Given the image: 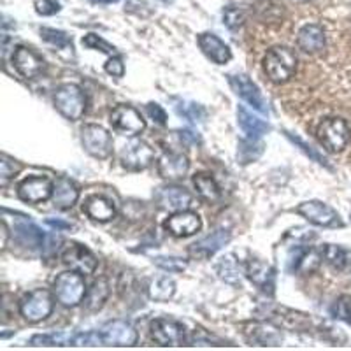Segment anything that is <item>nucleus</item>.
<instances>
[{"label": "nucleus", "mask_w": 351, "mask_h": 351, "mask_svg": "<svg viewBox=\"0 0 351 351\" xmlns=\"http://www.w3.org/2000/svg\"><path fill=\"white\" fill-rule=\"evenodd\" d=\"M297 58L295 51L287 46H274L263 56V71L269 80L276 84H283L293 77L297 72Z\"/></svg>", "instance_id": "obj_1"}, {"label": "nucleus", "mask_w": 351, "mask_h": 351, "mask_svg": "<svg viewBox=\"0 0 351 351\" xmlns=\"http://www.w3.org/2000/svg\"><path fill=\"white\" fill-rule=\"evenodd\" d=\"M53 291H55L56 300L65 307H76L86 297V283L81 272L67 271L58 274V278L53 283Z\"/></svg>", "instance_id": "obj_2"}, {"label": "nucleus", "mask_w": 351, "mask_h": 351, "mask_svg": "<svg viewBox=\"0 0 351 351\" xmlns=\"http://www.w3.org/2000/svg\"><path fill=\"white\" fill-rule=\"evenodd\" d=\"M55 108L58 109L64 118L71 121H77L86 112V95L77 84L65 83L56 88Z\"/></svg>", "instance_id": "obj_3"}, {"label": "nucleus", "mask_w": 351, "mask_h": 351, "mask_svg": "<svg viewBox=\"0 0 351 351\" xmlns=\"http://www.w3.org/2000/svg\"><path fill=\"white\" fill-rule=\"evenodd\" d=\"M316 137L328 153H339L350 141V127L343 118H325L316 128Z\"/></svg>", "instance_id": "obj_4"}, {"label": "nucleus", "mask_w": 351, "mask_h": 351, "mask_svg": "<svg viewBox=\"0 0 351 351\" xmlns=\"http://www.w3.org/2000/svg\"><path fill=\"white\" fill-rule=\"evenodd\" d=\"M53 306H55V300H53L51 293L44 288H39L21 299L20 313L30 324H39L51 315Z\"/></svg>", "instance_id": "obj_5"}, {"label": "nucleus", "mask_w": 351, "mask_h": 351, "mask_svg": "<svg viewBox=\"0 0 351 351\" xmlns=\"http://www.w3.org/2000/svg\"><path fill=\"white\" fill-rule=\"evenodd\" d=\"M81 143H83V148L86 149L88 155H92L93 158L106 160L112 153L111 134L100 125H84L81 128Z\"/></svg>", "instance_id": "obj_6"}, {"label": "nucleus", "mask_w": 351, "mask_h": 351, "mask_svg": "<svg viewBox=\"0 0 351 351\" xmlns=\"http://www.w3.org/2000/svg\"><path fill=\"white\" fill-rule=\"evenodd\" d=\"M297 213H299L302 218H306L309 223L318 225V227L337 228L344 225L339 213L335 211L334 208H330L328 204L319 202V200H307V202L299 204Z\"/></svg>", "instance_id": "obj_7"}, {"label": "nucleus", "mask_w": 351, "mask_h": 351, "mask_svg": "<svg viewBox=\"0 0 351 351\" xmlns=\"http://www.w3.org/2000/svg\"><path fill=\"white\" fill-rule=\"evenodd\" d=\"M62 263L81 274H93L97 269V256L80 243H65L60 252Z\"/></svg>", "instance_id": "obj_8"}, {"label": "nucleus", "mask_w": 351, "mask_h": 351, "mask_svg": "<svg viewBox=\"0 0 351 351\" xmlns=\"http://www.w3.org/2000/svg\"><path fill=\"white\" fill-rule=\"evenodd\" d=\"M111 127L121 136L134 137L146 128L143 114L132 106H116L111 112Z\"/></svg>", "instance_id": "obj_9"}, {"label": "nucleus", "mask_w": 351, "mask_h": 351, "mask_svg": "<svg viewBox=\"0 0 351 351\" xmlns=\"http://www.w3.org/2000/svg\"><path fill=\"white\" fill-rule=\"evenodd\" d=\"M121 165L128 171H144L153 164L155 160V152L148 143L141 139H134L125 144L121 149Z\"/></svg>", "instance_id": "obj_10"}, {"label": "nucleus", "mask_w": 351, "mask_h": 351, "mask_svg": "<svg viewBox=\"0 0 351 351\" xmlns=\"http://www.w3.org/2000/svg\"><path fill=\"white\" fill-rule=\"evenodd\" d=\"M155 202L158 204L160 209L164 211H186V209L192 208L193 197L192 193L184 190L183 186H160L156 188L155 192Z\"/></svg>", "instance_id": "obj_11"}, {"label": "nucleus", "mask_w": 351, "mask_h": 351, "mask_svg": "<svg viewBox=\"0 0 351 351\" xmlns=\"http://www.w3.org/2000/svg\"><path fill=\"white\" fill-rule=\"evenodd\" d=\"M53 186H55V183H51V180L46 176H30L18 184V197L23 202L40 204L44 200L51 199Z\"/></svg>", "instance_id": "obj_12"}, {"label": "nucleus", "mask_w": 351, "mask_h": 351, "mask_svg": "<svg viewBox=\"0 0 351 351\" xmlns=\"http://www.w3.org/2000/svg\"><path fill=\"white\" fill-rule=\"evenodd\" d=\"M152 337L160 346H181L186 341V330L180 322L156 318L152 324Z\"/></svg>", "instance_id": "obj_13"}, {"label": "nucleus", "mask_w": 351, "mask_h": 351, "mask_svg": "<svg viewBox=\"0 0 351 351\" xmlns=\"http://www.w3.org/2000/svg\"><path fill=\"white\" fill-rule=\"evenodd\" d=\"M228 83H230L232 90L237 93L243 100H246L247 104L253 109L260 112H269L267 102L263 99L260 88L253 83L246 74H228Z\"/></svg>", "instance_id": "obj_14"}, {"label": "nucleus", "mask_w": 351, "mask_h": 351, "mask_svg": "<svg viewBox=\"0 0 351 351\" xmlns=\"http://www.w3.org/2000/svg\"><path fill=\"white\" fill-rule=\"evenodd\" d=\"M230 232L225 230V228H218V230H215L209 236L202 237V239H199L197 243H193L192 246L188 247V255L192 256L193 260H209L225 244L230 243Z\"/></svg>", "instance_id": "obj_15"}, {"label": "nucleus", "mask_w": 351, "mask_h": 351, "mask_svg": "<svg viewBox=\"0 0 351 351\" xmlns=\"http://www.w3.org/2000/svg\"><path fill=\"white\" fill-rule=\"evenodd\" d=\"M324 262L322 250H315L309 246H295L288 255V271L311 274Z\"/></svg>", "instance_id": "obj_16"}, {"label": "nucleus", "mask_w": 351, "mask_h": 351, "mask_svg": "<svg viewBox=\"0 0 351 351\" xmlns=\"http://www.w3.org/2000/svg\"><path fill=\"white\" fill-rule=\"evenodd\" d=\"M100 332H102L104 346H136L139 339L136 328L123 319L109 322Z\"/></svg>", "instance_id": "obj_17"}, {"label": "nucleus", "mask_w": 351, "mask_h": 351, "mask_svg": "<svg viewBox=\"0 0 351 351\" xmlns=\"http://www.w3.org/2000/svg\"><path fill=\"white\" fill-rule=\"evenodd\" d=\"M164 227L174 237H190L202 228V219L197 213L186 209V211H178L169 216Z\"/></svg>", "instance_id": "obj_18"}, {"label": "nucleus", "mask_w": 351, "mask_h": 351, "mask_svg": "<svg viewBox=\"0 0 351 351\" xmlns=\"http://www.w3.org/2000/svg\"><path fill=\"white\" fill-rule=\"evenodd\" d=\"M244 272H246V278L255 285L256 288L267 293V295H272L276 288V271L267 265V263L260 262V260H247L244 263Z\"/></svg>", "instance_id": "obj_19"}, {"label": "nucleus", "mask_w": 351, "mask_h": 351, "mask_svg": "<svg viewBox=\"0 0 351 351\" xmlns=\"http://www.w3.org/2000/svg\"><path fill=\"white\" fill-rule=\"evenodd\" d=\"M12 65H14V69H16V72L21 77L34 80V77H37L43 72L44 60L30 48L18 46L14 53H12Z\"/></svg>", "instance_id": "obj_20"}, {"label": "nucleus", "mask_w": 351, "mask_h": 351, "mask_svg": "<svg viewBox=\"0 0 351 351\" xmlns=\"http://www.w3.org/2000/svg\"><path fill=\"white\" fill-rule=\"evenodd\" d=\"M190 169V160L183 153L167 152L160 156L156 162V171L167 181H178L184 178Z\"/></svg>", "instance_id": "obj_21"}, {"label": "nucleus", "mask_w": 351, "mask_h": 351, "mask_svg": "<svg viewBox=\"0 0 351 351\" xmlns=\"http://www.w3.org/2000/svg\"><path fill=\"white\" fill-rule=\"evenodd\" d=\"M267 318L281 325V327L293 328V330H307V328H311V318L309 316L300 311L287 309V307H271V309H267Z\"/></svg>", "instance_id": "obj_22"}, {"label": "nucleus", "mask_w": 351, "mask_h": 351, "mask_svg": "<svg viewBox=\"0 0 351 351\" xmlns=\"http://www.w3.org/2000/svg\"><path fill=\"white\" fill-rule=\"evenodd\" d=\"M14 232H16L18 239L27 247H32V250H44L46 247V234L40 230L39 225L34 223L32 219H28L27 216H21L16 219Z\"/></svg>", "instance_id": "obj_23"}, {"label": "nucleus", "mask_w": 351, "mask_h": 351, "mask_svg": "<svg viewBox=\"0 0 351 351\" xmlns=\"http://www.w3.org/2000/svg\"><path fill=\"white\" fill-rule=\"evenodd\" d=\"M297 44H299V48L304 53H307V55L322 53L325 49V44H327L324 28L315 23L304 25L299 30V36H297Z\"/></svg>", "instance_id": "obj_24"}, {"label": "nucleus", "mask_w": 351, "mask_h": 351, "mask_svg": "<svg viewBox=\"0 0 351 351\" xmlns=\"http://www.w3.org/2000/svg\"><path fill=\"white\" fill-rule=\"evenodd\" d=\"M244 335L250 343L256 346H280L283 341V335L278 328L265 324L244 325Z\"/></svg>", "instance_id": "obj_25"}, {"label": "nucleus", "mask_w": 351, "mask_h": 351, "mask_svg": "<svg viewBox=\"0 0 351 351\" xmlns=\"http://www.w3.org/2000/svg\"><path fill=\"white\" fill-rule=\"evenodd\" d=\"M199 46L204 55L208 56L209 60L215 62V64L225 65L227 62H230V48L218 36H215V34H200Z\"/></svg>", "instance_id": "obj_26"}, {"label": "nucleus", "mask_w": 351, "mask_h": 351, "mask_svg": "<svg viewBox=\"0 0 351 351\" xmlns=\"http://www.w3.org/2000/svg\"><path fill=\"white\" fill-rule=\"evenodd\" d=\"M83 211L93 221L99 223H108L111 219L116 218V208L111 199L104 195H92L88 197L83 206Z\"/></svg>", "instance_id": "obj_27"}, {"label": "nucleus", "mask_w": 351, "mask_h": 351, "mask_svg": "<svg viewBox=\"0 0 351 351\" xmlns=\"http://www.w3.org/2000/svg\"><path fill=\"white\" fill-rule=\"evenodd\" d=\"M215 269L219 280L225 281L227 285H232V287H241V283H243V276H246V272L241 267L239 260L232 255V253L221 256V258L216 262Z\"/></svg>", "instance_id": "obj_28"}, {"label": "nucleus", "mask_w": 351, "mask_h": 351, "mask_svg": "<svg viewBox=\"0 0 351 351\" xmlns=\"http://www.w3.org/2000/svg\"><path fill=\"white\" fill-rule=\"evenodd\" d=\"M53 204L58 209H71L80 199V190L67 178H58L53 186Z\"/></svg>", "instance_id": "obj_29"}, {"label": "nucleus", "mask_w": 351, "mask_h": 351, "mask_svg": "<svg viewBox=\"0 0 351 351\" xmlns=\"http://www.w3.org/2000/svg\"><path fill=\"white\" fill-rule=\"evenodd\" d=\"M237 121H239L244 134H246L247 137H252V139H260L263 134H267V132L271 130L269 123L260 120L258 116L253 114L252 111H247L244 106H239V108H237Z\"/></svg>", "instance_id": "obj_30"}, {"label": "nucleus", "mask_w": 351, "mask_h": 351, "mask_svg": "<svg viewBox=\"0 0 351 351\" xmlns=\"http://www.w3.org/2000/svg\"><path fill=\"white\" fill-rule=\"evenodd\" d=\"M193 186H195L197 193L206 202H216L221 197V190H219L218 183H216L215 178L211 174H208V172H197L193 176Z\"/></svg>", "instance_id": "obj_31"}, {"label": "nucleus", "mask_w": 351, "mask_h": 351, "mask_svg": "<svg viewBox=\"0 0 351 351\" xmlns=\"http://www.w3.org/2000/svg\"><path fill=\"white\" fill-rule=\"evenodd\" d=\"M109 291H111L109 290V283L104 278L97 280L92 287L88 288L86 297H84V306H86L88 311H99L108 300Z\"/></svg>", "instance_id": "obj_32"}, {"label": "nucleus", "mask_w": 351, "mask_h": 351, "mask_svg": "<svg viewBox=\"0 0 351 351\" xmlns=\"http://www.w3.org/2000/svg\"><path fill=\"white\" fill-rule=\"evenodd\" d=\"M176 293V283L169 276H158L149 283L148 287V295L152 300L156 302H167L174 297Z\"/></svg>", "instance_id": "obj_33"}, {"label": "nucleus", "mask_w": 351, "mask_h": 351, "mask_svg": "<svg viewBox=\"0 0 351 351\" xmlns=\"http://www.w3.org/2000/svg\"><path fill=\"white\" fill-rule=\"evenodd\" d=\"M322 255H324V262H327L330 267L337 269V271L346 269L348 252L343 250L341 246H335V244H324V247H322Z\"/></svg>", "instance_id": "obj_34"}, {"label": "nucleus", "mask_w": 351, "mask_h": 351, "mask_svg": "<svg viewBox=\"0 0 351 351\" xmlns=\"http://www.w3.org/2000/svg\"><path fill=\"white\" fill-rule=\"evenodd\" d=\"M263 153V144L260 143L258 139H241L239 141V152H237V156H239L241 164H252Z\"/></svg>", "instance_id": "obj_35"}, {"label": "nucleus", "mask_w": 351, "mask_h": 351, "mask_svg": "<svg viewBox=\"0 0 351 351\" xmlns=\"http://www.w3.org/2000/svg\"><path fill=\"white\" fill-rule=\"evenodd\" d=\"M32 346H72V334L51 332V334H37L30 339Z\"/></svg>", "instance_id": "obj_36"}, {"label": "nucleus", "mask_w": 351, "mask_h": 351, "mask_svg": "<svg viewBox=\"0 0 351 351\" xmlns=\"http://www.w3.org/2000/svg\"><path fill=\"white\" fill-rule=\"evenodd\" d=\"M40 37H43L46 43L53 44L56 48H72V39L69 34L62 32V30H56V28H40Z\"/></svg>", "instance_id": "obj_37"}, {"label": "nucleus", "mask_w": 351, "mask_h": 351, "mask_svg": "<svg viewBox=\"0 0 351 351\" xmlns=\"http://www.w3.org/2000/svg\"><path fill=\"white\" fill-rule=\"evenodd\" d=\"M176 111L186 120L193 121V123L206 120V109L200 104H195V102H181V104L176 106Z\"/></svg>", "instance_id": "obj_38"}, {"label": "nucleus", "mask_w": 351, "mask_h": 351, "mask_svg": "<svg viewBox=\"0 0 351 351\" xmlns=\"http://www.w3.org/2000/svg\"><path fill=\"white\" fill-rule=\"evenodd\" d=\"M72 346H104L102 332H81V334H72Z\"/></svg>", "instance_id": "obj_39"}, {"label": "nucleus", "mask_w": 351, "mask_h": 351, "mask_svg": "<svg viewBox=\"0 0 351 351\" xmlns=\"http://www.w3.org/2000/svg\"><path fill=\"white\" fill-rule=\"evenodd\" d=\"M20 169L21 165L16 160L9 158L8 155L0 156V181H2V184H8V181L20 172Z\"/></svg>", "instance_id": "obj_40"}, {"label": "nucleus", "mask_w": 351, "mask_h": 351, "mask_svg": "<svg viewBox=\"0 0 351 351\" xmlns=\"http://www.w3.org/2000/svg\"><path fill=\"white\" fill-rule=\"evenodd\" d=\"M83 44L90 49H100L102 53H108V55L114 56L118 55L116 48L112 44H109L108 40H104L102 37H99L97 34H88V36L83 37Z\"/></svg>", "instance_id": "obj_41"}, {"label": "nucleus", "mask_w": 351, "mask_h": 351, "mask_svg": "<svg viewBox=\"0 0 351 351\" xmlns=\"http://www.w3.org/2000/svg\"><path fill=\"white\" fill-rule=\"evenodd\" d=\"M155 265L160 269H164L167 272H183L186 269V260L178 258V256H156Z\"/></svg>", "instance_id": "obj_42"}, {"label": "nucleus", "mask_w": 351, "mask_h": 351, "mask_svg": "<svg viewBox=\"0 0 351 351\" xmlns=\"http://www.w3.org/2000/svg\"><path fill=\"white\" fill-rule=\"evenodd\" d=\"M287 137L291 141V143L295 144V146H299V148L302 149V152L306 153L307 156H309V158L315 160V162H318L319 165H325V167L330 169V165H328V160L325 158V156L319 155V153L316 152V149H313V146H309V144H307L306 141H302V139H300V137H297V136H291V134H287Z\"/></svg>", "instance_id": "obj_43"}, {"label": "nucleus", "mask_w": 351, "mask_h": 351, "mask_svg": "<svg viewBox=\"0 0 351 351\" xmlns=\"http://www.w3.org/2000/svg\"><path fill=\"white\" fill-rule=\"evenodd\" d=\"M244 21V12L243 9L236 8V5H228L223 9V23L227 25L230 30H237L239 27H243Z\"/></svg>", "instance_id": "obj_44"}, {"label": "nucleus", "mask_w": 351, "mask_h": 351, "mask_svg": "<svg viewBox=\"0 0 351 351\" xmlns=\"http://www.w3.org/2000/svg\"><path fill=\"white\" fill-rule=\"evenodd\" d=\"M332 313H334L335 318L344 319L351 325V297H341L332 307Z\"/></svg>", "instance_id": "obj_45"}, {"label": "nucleus", "mask_w": 351, "mask_h": 351, "mask_svg": "<svg viewBox=\"0 0 351 351\" xmlns=\"http://www.w3.org/2000/svg\"><path fill=\"white\" fill-rule=\"evenodd\" d=\"M60 2L56 0H37L36 2V11L40 16H53L56 12H60Z\"/></svg>", "instance_id": "obj_46"}, {"label": "nucleus", "mask_w": 351, "mask_h": 351, "mask_svg": "<svg viewBox=\"0 0 351 351\" xmlns=\"http://www.w3.org/2000/svg\"><path fill=\"white\" fill-rule=\"evenodd\" d=\"M104 71L112 77H123L125 64H123V60H121V56L120 55L111 56V58L108 60V64L104 65Z\"/></svg>", "instance_id": "obj_47"}, {"label": "nucleus", "mask_w": 351, "mask_h": 351, "mask_svg": "<svg viewBox=\"0 0 351 351\" xmlns=\"http://www.w3.org/2000/svg\"><path fill=\"white\" fill-rule=\"evenodd\" d=\"M146 111H148L149 118H152V120H155L158 125H162V127H165V125H167V112L164 111V108H162L160 104L152 102V104L146 106Z\"/></svg>", "instance_id": "obj_48"}, {"label": "nucleus", "mask_w": 351, "mask_h": 351, "mask_svg": "<svg viewBox=\"0 0 351 351\" xmlns=\"http://www.w3.org/2000/svg\"><path fill=\"white\" fill-rule=\"evenodd\" d=\"M178 134L181 136V139L186 141V143H190V144H199L200 143V137L197 136L193 130H181V132H178Z\"/></svg>", "instance_id": "obj_49"}, {"label": "nucleus", "mask_w": 351, "mask_h": 351, "mask_svg": "<svg viewBox=\"0 0 351 351\" xmlns=\"http://www.w3.org/2000/svg\"><path fill=\"white\" fill-rule=\"evenodd\" d=\"M46 223L49 225V227H55V228H60V230H71L72 225L67 223V221H60V219H46Z\"/></svg>", "instance_id": "obj_50"}, {"label": "nucleus", "mask_w": 351, "mask_h": 351, "mask_svg": "<svg viewBox=\"0 0 351 351\" xmlns=\"http://www.w3.org/2000/svg\"><path fill=\"white\" fill-rule=\"evenodd\" d=\"M93 4H114V2H120V0H92Z\"/></svg>", "instance_id": "obj_51"}, {"label": "nucleus", "mask_w": 351, "mask_h": 351, "mask_svg": "<svg viewBox=\"0 0 351 351\" xmlns=\"http://www.w3.org/2000/svg\"><path fill=\"white\" fill-rule=\"evenodd\" d=\"M297 2H309V0H297Z\"/></svg>", "instance_id": "obj_52"}]
</instances>
